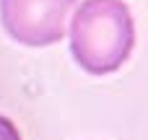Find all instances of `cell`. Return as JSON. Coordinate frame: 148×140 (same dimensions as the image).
Instances as JSON below:
<instances>
[{"label": "cell", "instance_id": "cell-2", "mask_svg": "<svg viewBox=\"0 0 148 140\" xmlns=\"http://www.w3.org/2000/svg\"><path fill=\"white\" fill-rule=\"evenodd\" d=\"M75 0H0V21L10 39L26 47H49L65 36Z\"/></svg>", "mask_w": 148, "mask_h": 140}, {"label": "cell", "instance_id": "cell-1", "mask_svg": "<svg viewBox=\"0 0 148 140\" xmlns=\"http://www.w3.org/2000/svg\"><path fill=\"white\" fill-rule=\"evenodd\" d=\"M135 23L122 0H83L70 21V49L91 75H107L127 62Z\"/></svg>", "mask_w": 148, "mask_h": 140}, {"label": "cell", "instance_id": "cell-3", "mask_svg": "<svg viewBox=\"0 0 148 140\" xmlns=\"http://www.w3.org/2000/svg\"><path fill=\"white\" fill-rule=\"evenodd\" d=\"M0 140H21L16 125L10 120H5V117H0Z\"/></svg>", "mask_w": 148, "mask_h": 140}]
</instances>
